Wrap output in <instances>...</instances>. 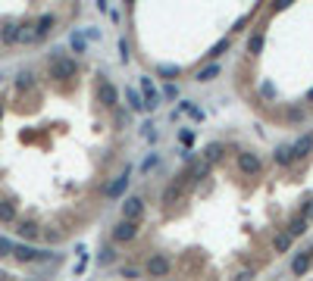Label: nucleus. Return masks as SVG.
Returning a JSON list of instances; mask_svg holds the SVG:
<instances>
[{
  "instance_id": "38",
  "label": "nucleus",
  "mask_w": 313,
  "mask_h": 281,
  "mask_svg": "<svg viewBox=\"0 0 313 281\" xmlns=\"http://www.w3.org/2000/svg\"><path fill=\"white\" fill-rule=\"evenodd\" d=\"M128 4H132V0H128Z\"/></svg>"
},
{
  "instance_id": "15",
  "label": "nucleus",
  "mask_w": 313,
  "mask_h": 281,
  "mask_svg": "<svg viewBox=\"0 0 313 281\" xmlns=\"http://www.w3.org/2000/svg\"><path fill=\"white\" fill-rule=\"evenodd\" d=\"M16 234H19V237H25V240H31V237H38V225H34V222H16Z\"/></svg>"
},
{
  "instance_id": "24",
  "label": "nucleus",
  "mask_w": 313,
  "mask_h": 281,
  "mask_svg": "<svg viewBox=\"0 0 313 281\" xmlns=\"http://www.w3.org/2000/svg\"><path fill=\"white\" fill-rule=\"evenodd\" d=\"M307 231V219L301 216V219H291V225H288V234L291 237H298V234H304Z\"/></svg>"
},
{
  "instance_id": "9",
  "label": "nucleus",
  "mask_w": 313,
  "mask_h": 281,
  "mask_svg": "<svg viewBox=\"0 0 313 281\" xmlns=\"http://www.w3.org/2000/svg\"><path fill=\"white\" fill-rule=\"evenodd\" d=\"M141 91H144V94H141V97H144V109L154 112V109L160 106V97H157V91H154V82H151V78H141Z\"/></svg>"
},
{
  "instance_id": "8",
  "label": "nucleus",
  "mask_w": 313,
  "mask_h": 281,
  "mask_svg": "<svg viewBox=\"0 0 313 281\" xmlns=\"http://www.w3.org/2000/svg\"><path fill=\"white\" fill-rule=\"evenodd\" d=\"M53 25H57V19H53L50 13H47V16H41L38 22H34V31H31V37H34V41H44V37L53 31Z\"/></svg>"
},
{
  "instance_id": "2",
  "label": "nucleus",
  "mask_w": 313,
  "mask_h": 281,
  "mask_svg": "<svg viewBox=\"0 0 313 281\" xmlns=\"http://www.w3.org/2000/svg\"><path fill=\"white\" fill-rule=\"evenodd\" d=\"M144 269H147V275H151V278H166V275L172 272V262L163 256V253H154L151 259H147Z\"/></svg>"
},
{
  "instance_id": "17",
  "label": "nucleus",
  "mask_w": 313,
  "mask_h": 281,
  "mask_svg": "<svg viewBox=\"0 0 313 281\" xmlns=\"http://www.w3.org/2000/svg\"><path fill=\"white\" fill-rule=\"evenodd\" d=\"M263 44H266V37H263V31H254L251 37H248V53H263Z\"/></svg>"
},
{
  "instance_id": "1",
  "label": "nucleus",
  "mask_w": 313,
  "mask_h": 281,
  "mask_svg": "<svg viewBox=\"0 0 313 281\" xmlns=\"http://www.w3.org/2000/svg\"><path fill=\"white\" fill-rule=\"evenodd\" d=\"M47 69H50V78H57V82H69V78L79 75V63L72 60V56H66V53H53Z\"/></svg>"
},
{
  "instance_id": "5",
  "label": "nucleus",
  "mask_w": 313,
  "mask_h": 281,
  "mask_svg": "<svg viewBox=\"0 0 313 281\" xmlns=\"http://www.w3.org/2000/svg\"><path fill=\"white\" fill-rule=\"evenodd\" d=\"M97 94H100V103H103V106H110V109H113V106L119 103V91L113 88V82H107V78H100Z\"/></svg>"
},
{
  "instance_id": "3",
  "label": "nucleus",
  "mask_w": 313,
  "mask_h": 281,
  "mask_svg": "<svg viewBox=\"0 0 313 281\" xmlns=\"http://www.w3.org/2000/svg\"><path fill=\"white\" fill-rule=\"evenodd\" d=\"M135 234H138V222H135V219H122V222L116 225V228H113V240H116V244L132 240Z\"/></svg>"
},
{
  "instance_id": "34",
  "label": "nucleus",
  "mask_w": 313,
  "mask_h": 281,
  "mask_svg": "<svg viewBox=\"0 0 313 281\" xmlns=\"http://www.w3.org/2000/svg\"><path fill=\"white\" fill-rule=\"evenodd\" d=\"M122 278H138V269H122Z\"/></svg>"
},
{
  "instance_id": "7",
  "label": "nucleus",
  "mask_w": 313,
  "mask_h": 281,
  "mask_svg": "<svg viewBox=\"0 0 313 281\" xmlns=\"http://www.w3.org/2000/svg\"><path fill=\"white\" fill-rule=\"evenodd\" d=\"M141 213H144V200L141 197H125V203H122V219H141Z\"/></svg>"
},
{
  "instance_id": "16",
  "label": "nucleus",
  "mask_w": 313,
  "mask_h": 281,
  "mask_svg": "<svg viewBox=\"0 0 313 281\" xmlns=\"http://www.w3.org/2000/svg\"><path fill=\"white\" fill-rule=\"evenodd\" d=\"M219 72H223V66H219V63H210L207 69H200V72H197V82H200V85H207V82L219 78Z\"/></svg>"
},
{
  "instance_id": "12",
  "label": "nucleus",
  "mask_w": 313,
  "mask_h": 281,
  "mask_svg": "<svg viewBox=\"0 0 313 281\" xmlns=\"http://www.w3.org/2000/svg\"><path fill=\"white\" fill-rule=\"evenodd\" d=\"M22 37V25H13V22H7L4 28H0V41L4 44H16Z\"/></svg>"
},
{
  "instance_id": "13",
  "label": "nucleus",
  "mask_w": 313,
  "mask_h": 281,
  "mask_svg": "<svg viewBox=\"0 0 313 281\" xmlns=\"http://www.w3.org/2000/svg\"><path fill=\"white\" fill-rule=\"evenodd\" d=\"M272 159H275V166H291L294 159H298V156H294V150L285 144V147H275V153H272Z\"/></svg>"
},
{
  "instance_id": "37",
  "label": "nucleus",
  "mask_w": 313,
  "mask_h": 281,
  "mask_svg": "<svg viewBox=\"0 0 313 281\" xmlns=\"http://www.w3.org/2000/svg\"><path fill=\"white\" fill-rule=\"evenodd\" d=\"M0 119H4V103H0Z\"/></svg>"
},
{
  "instance_id": "4",
  "label": "nucleus",
  "mask_w": 313,
  "mask_h": 281,
  "mask_svg": "<svg viewBox=\"0 0 313 281\" xmlns=\"http://www.w3.org/2000/svg\"><path fill=\"white\" fill-rule=\"evenodd\" d=\"M128 181H132V172H128V169H125L122 175H116V178H113V184H110L103 194H107L110 200H119V197H122V194L128 191Z\"/></svg>"
},
{
  "instance_id": "21",
  "label": "nucleus",
  "mask_w": 313,
  "mask_h": 281,
  "mask_svg": "<svg viewBox=\"0 0 313 281\" xmlns=\"http://www.w3.org/2000/svg\"><path fill=\"white\" fill-rule=\"evenodd\" d=\"M204 159H207L210 166H213V163H219V159H223V144H216V141H213V144H207Z\"/></svg>"
},
{
  "instance_id": "6",
  "label": "nucleus",
  "mask_w": 313,
  "mask_h": 281,
  "mask_svg": "<svg viewBox=\"0 0 313 281\" xmlns=\"http://www.w3.org/2000/svg\"><path fill=\"white\" fill-rule=\"evenodd\" d=\"M238 169H241L245 175H257V172H260V156L248 153V150H245V153H238Z\"/></svg>"
},
{
  "instance_id": "10",
  "label": "nucleus",
  "mask_w": 313,
  "mask_h": 281,
  "mask_svg": "<svg viewBox=\"0 0 313 281\" xmlns=\"http://www.w3.org/2000/svg\"><path fill=\"white\" fill-rule=\"evenodd\" d=\"M310 266H313V250H307V253H298L291 259V272L294 275H304V272H310Z\"/></svg>"
},
{
  "instance_id": "23",
  "label": "nucleus",
  "mask_w": 313,
  "mask_h": 281,
  "mask_svg": "<svg viewBox=\"0 0 313 281\" xmlns=\"http://www.w3.org/2000/svg\"><path fill=\"white\" fill-rule=\"evenodd\" d=\"M229 50V37H223V41H216L210 50H207V60H216V56H223Z\"/></svg>"
},
{
  "instance_id": "26",
  "label": "nucleus",
  "mask_w": 313,
  "mask_h": 281,
  "mask_svg": "<svg viewBox=\"0 0 313 281\" xmlns=\"http://www.w3.org/2000/svg\"><path fill=\"white\" fill-rule=\"evenodd\" d=\"M182 109L188 112L191 119H197V122H204V109H197V106H191V103H182Z\"/></svg>"
},
{
  "instance_id": "28",
  "label": "nucleus",
  "mask_w": 313,
  "mask_h": 281,
  "mask_svg": "<svg viewBox=\"0 0 313 281\" xmlns=\"http://www.w3.org/2000/svg\"><path fill=\"white\" fill-rule=\"evenodd\" d=\"M16 88H19V91H25V88H31V75H28V72H22V75H19V78H16Z\"/></svg>"
},
{
  "instance_id": "27",
  "label": "nucleus",
  "mask_w": 313,
  "mask_h": 281,
  "mask_svg": "<svg viewBox=\"0 0 313 281\" xmlns=\"http://www.w3.org/2000/svg\"><path fill=\"white\" fill-rule=\"evenodd\" d=\"M163 97H166V100H176V97H179V88H176V82H169L166 88H163Z\"/></svg>"
},
{
  "instance_id": "29",
  "label": "nucleus",
  "mask_w": 313,
  "mask_h": 281,
  "mask_svg": "<svg viewBox=\"0 0 313 281\" xmlns=\"http://www.w3.org/2000/svg\"><path fill=\"white\" fill-rule=\"evenodd\" d=\"M97 259H100V266H110V262H113V250H110V247H103V250L97 253Z\"/></svg>"
},
{
  "instance_id": "22",
  "label": "nucleus",
  "mask_w": 313,
  "mask_h": 281,
  "mask_svg": "<svg viewBox=\"0 0 313 281\" xmlns=\"http://www.w3.org/2000/svg\"><path fill=\"white\" fill-rule=\"evenodd\" d=\"M69 44H72V50H76V53H85V47H88V34H82V31H72Z\"/></svg>"
},
{
  "instance_id": "35",
  "label": "nucleus",
  "mask_w": 313,
  "mask_h": 281,
  "mask_svg": "<svg viewBox=\"0 0 313 281\" xmlns=\"http://www.w3.org/2000/svg\"><path fill=\"white\" fill-rule=\"evenodd\" d=\"M97 10H100V13H107V0H97Z\"/></svg>"
},
{
  "instance_id": "11",
  "label": "nucleus",
  "mask_w": 313,
  "mask_h": 281,
  "mask_svg": "<svg viewBox=\"0 0 313 281\" xmlns=\"http://www.w3.org/2000/svg\"><path fill=\"white\" fill-rule=\"evenodd\" d=\"M19 262H34V259H41V250H34V247H28V244H19V247H13L10 250Z\"/></svg>"
},
{
  "instance_id": "36",
  "label": "nucleus",
  "mask_w": 313,
  "mask_h": 281,
  "mask_svg": "<svg viewBox=\"0 0 313 281\" xmlns=\"http://www.w3.org/2000/svg\"><path fill=\"white\" fill-rule=\"evenodd\" d=\"M307 100H310V103H313V88H310V91H307Z\"/></svg>"
},
{
  "instance_id": "19",
  "label": "nucleus",
  "mask_w": 313,
  "mask_h": 281,
  "mask_svg": "<svg viewBox=\"0 0 313 281\" xmlns=\"http://www.w3.org/2000/svg\"><path fill=\"white\" fill-rule=\"evenodd\" d=\"M0 222L4 225H13L16 222V206L10 200H0Z\"/></svg>"
},
{
  "instance_id": "18",
  "label": "nucleus",
  "mask_w": 313,
  "mask_h": 281,
  "mask_svg": "<svg viewBox=\"0 0 313 281\" xmlns=\"http://www.w3.org/2000/svg\"><path fill=\"white\" fill-rule=\"evenodd\" d=\"M291 240H294V237H291L288 231H279V234L272 237V247H275V253H288V247H291Z\"/></svg>"
},
{
  "instance_id": "32",
  "label": "nucleus",
  "mask_w": 313,
  "mask_h": 281,
  "mask_svg": "<svg viewBox=\"0 0 313 281\" xmlns=\"http://www.w3.org/2000/svg\"><path fill=\"white\" fill-rule=\"evenodd\" d=\"M10 250H13V244H10L7 237H0V256H7Z\"/></svg>"
},
{
  "instance_id": "25",
  "label": "nucleus",
  "mask_w": 313,
  "mask_h": 281,
  "mask_svg": "<svg viewBox=\"0 0 313 281\" xmlns=\"http://www.w3.org/2000/svg\"><path fill=\"white\" fill-rule=\"evenodd\" d=\"M157 75H160V78H166V82H176L179 78V66H160Z\"/></svg>"
},
{
  "instance_id": "30",
  "label": "nucleus",
  "mask_w": 313,
  "mask_h": 281,
  "mask_svg": "<svg viewBox=\"0 0 313 281\" xmlns=\"http://www.w3.org/2000/svg\"><path fill=\"white\" fill-rule=\"evenodd\" d=\"M128 56H132V53H128V41L122 37V41H119V60H122V63H128Z\"/></svg>"
},
{
  "instance_id": "31",
  "label": "nucleus",
  "mask_w": 313,
  "mask_h": 281,
  "mask_svg": "<svg viewBox=\"0 0 313 281\" xmlns=\"http://www.w3.org/2000/svg\"><path fill=\"white\" fill-rule=\"evenodd\" d=\"M154 166H157V156L151 153V156H147V159L141 163V172H151V169H154Z\"/></svg>"
},
{
  "instance_id": "14",
  "label": "nucleus",
  "mask_w": 313,
  "mask_h": 281,
  "mask_svg": "<svg viewBox=\"0 0 313 281\" xmlns=\"http://www.w3.org/2000/svg\"><path fill=\"white\" fill-rule=\"evenodd\" d=\"M291 150H294V156H307L310 150H313V135H301L298 141L291 144Z\"/></svg>"
},
{
  "instance_id": "20",
  "label": "nucleus",
  "mask_w": 313,
  "mask_h": 281,
  "mask_svg": "<svg viewBox=\"0 0 313 281\" xmlns=\"http://www.w3.org/2000/svg\"><path fill=\"white\" fill-rule=\"evenodd\" d=\"M125 100H128V106H132L135 112H144V97L135 88H125Z\"/></svg>"
},
{
  "instance_id": "33",
  "label": "nucleus",
  "mask_w": 313,
  "mask_h": 281,
  "mask_svg": "<svg viewBox=\"0 0 313 281\" xmlns=\"http://www.w3.org/2000/svg\"><path fill=\"white\" fill-rule=\"evenodd\" d=\"M291 4H294V0H275L272 7H275V10H285V7H291Z\"/></svg>"
}]
</instances>
